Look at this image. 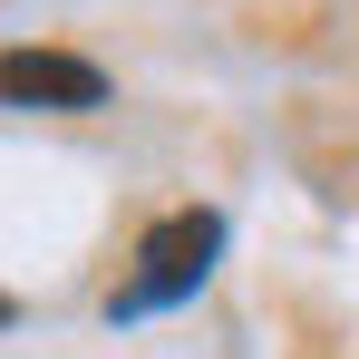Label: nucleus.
I'll list each match as a JSON object with an SVG mask.
<instances>
[{"mask_svg":"<svg viewBox=\"0 0 359 359\" xmlns=\"http://www.w3.org/2000/svg\"><path fill=\"white\" fill-rule=\"evenodd\" d=\"M214 252H224V214H204V204H194V214H165L156 233L136 243V282H126L107 311H117V320H136V311L184 301L194 282H204V262H214Z\"/></svg>","mask_w":359,"mask_h":359,"instance_id":"nucleus-1","label":"nucleus"},{"mask_svg":"<svg viewBox=\"0 0 359 359\" xmlns=\"http://www.w3.org/2000/svg\"><path fill=\"white\" fill-rule=\"evenodd\" d=\"M0 88H10V107H107V78L68 49H10Z\"/></svg>","mask_w":359,"mask_h":359,"instance_id":"nucleus-2","label":"nucleus"}]
</instances>
